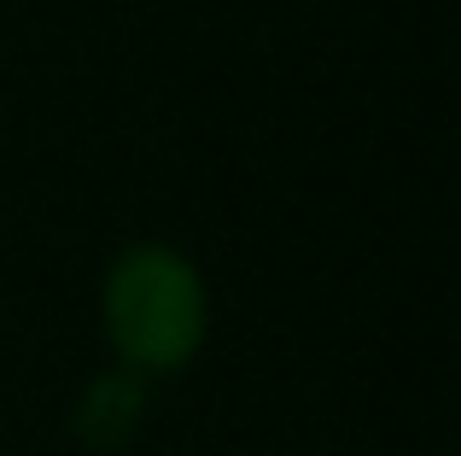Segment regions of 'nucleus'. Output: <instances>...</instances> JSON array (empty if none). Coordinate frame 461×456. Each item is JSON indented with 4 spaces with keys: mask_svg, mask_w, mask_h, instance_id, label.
Instances as JSON below:
<instances>
[{
    "mask_svg": "<svg viewBox=\"0 0 461 456\" xmlns=\"http://www.w3.org/2000/svg\"><path fill=\"white\" fill-rule=\"evenodd\" d=\"M135 415H140V392H129L123 380H105V387L82 404V439H94V445H117V439L135 427Z\"/></svg>",
    "mask_w": 461,
    "mask_h": 456,
    "instance_id": "2",
    "label": "nucleus"
},
{
    "mask_svg": "<svg viewBox=\"0 0 461 456\" xmlns=\"http://www.w3.org/2000/svg\"><path fill=\"white\" fill-rule=\"evenodd\" d=\"M105 333L140 375L193 363L204 340V281L181 251L129 246L105 275Z\"/></svg>",
    "mask_w": 461,
    "mask_h": 456,
    "instance_id": "1",
    "label": "nucleus"
}]
</instances>
